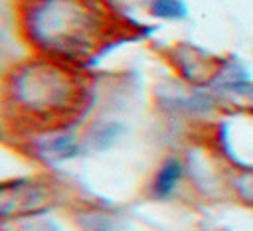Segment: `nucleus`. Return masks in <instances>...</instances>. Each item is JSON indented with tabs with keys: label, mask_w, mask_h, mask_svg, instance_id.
Masks as SVG:
<instances>
[{
	"label": "nucleus",
	"mask_w": 253,
	"mask_h": 231,
	"mask_svg": "<svg viewBox=\"0 0 253 231\" xmlns=\"http://www.w3.org/2000/svg\"><path fill=\"white\" fill-rule=\"evenodd\" d=\"M30 41L55 61L87 59L103 41V10L87 0H28Z\"/></svg>",
	"instance_id": "f257e3e1"
},
{
	"label": "nucleus",
	"mask_w": 253,
	"mask_h": 231,
	"mask_svg": "<svg viewBox=\"0 0 253 231\" xmlns=\"http://www.w3.org/2000/svg\"><path fill=\"white\" fill-rule=\"evenodd\" d=\"M83 87L71 71L55 59L32 61L20 67L10 79V105L20 116L34 118L36 124L67 120L81 105Z\"/></svg>",
	"instance_id": "f03ea898"
},
{
	"label": "nucleus",
	"mask_w": 253,
	"mask_h": 231,
	"mask_svg": "<svg viewBox=\"0 0 253 231\" xmlns=\"http://www.w3.org/2000/svg\"><path fill=\"white\" fill-rule=\"evenodd\" d=\"M49 197V192L42 190L40 184L22 182L14 186L0 188V215L4 217H18L36 213L42 207H45V199Z\"/></svg>",
	"instance_id": "7ed1b4c3"
},
{
	"label": "nucleus",
	"mask_w": 253,
	"mask_h": 231,
	"mask_svg": "<svg viewBox=\"0 0 253 231\" xmlns=\"http://www.w3.org/2000/svg\"><path fill=\"white\" fill-rule=\"evenodd\" d=\"M182 176H184V164L174 156L166 158L154 176L152 193L156 197H168L176 190V186L180 184Z\"/></svg>",
	"instance_id": "20e7f679"
},
{
	"label": "nucleus",
	"mask_w": 253,
	"mask_h": 231,
	"mask_svg": "<svg viewBox=\"0 0 253 231\" xmlns=\"http://www.w3.org/2000/svg\"><path fill=\"white\" fill-rule=\"evenodd\" d=\"M148 10L164 20H180L186 16V6L182 0H150Z\"/></svg>",
	"instance_id": "39448f33"
}]
</instances>
